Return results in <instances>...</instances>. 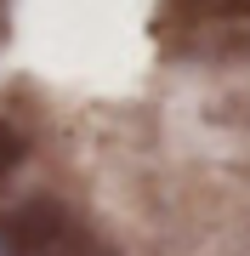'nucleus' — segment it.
<instances>
[{
	"mask_svg": "<svg viewBox=\"0 0 250 256\" xmlns=\"http://www.w3.org/2000/svg\"><path fill=\"white\" fill-rule=\"evenodd\" d=\"M154 34L176 57H205V63L250 57V0H165Z\"/></svg>",
	"mask_w": 250,
	"mask_h": 256,
	"instance_id": "obj_1",
	"label": "nucleus"
},
{
	"mask_svg": "<svg viewBox=\"0 0 250 256\" xmlns=\"http://www.w3.org/2000/svg\"><path fill=\"white\" fill-rule=\"evenodd\" d=\"M0 256H114V245L63 200H17L0 210Z\"/></svg>",
	"mask_w": 250,
	"mask_h": 256,
	"instance_id": "obj_2",
	"label": "nucleus"
},
{
	"mask_svg": "<svg viewBox=\"0 0 250 256\" xmlns=\"http://www.w3.org/2000/svg\"><path fill=\"white\" fill-rule=\"evenodd\" d=\"M17 165H23V131L11 126V120H0V182H6Z\"/></svg>",
	"mask_w": 250,
	"mask_h": 256,
	"instance_id": "obj_3",
	"label": "nucleus"
},
{
	"mask_svg": "<svg viewBox=\"0 0 250 256\" xmlns=\"http://www.w3.org/2000/svg\"><path fill=\"white\" fill-rule=\"evenodd\" d=\"M0 18H6V0H0Z\"/></svg>",
	"mask_w": 250,
	"mask_h": 256,
	"instance_id": "obj_4",
	"label": "nucleus"
}]
</instances>
